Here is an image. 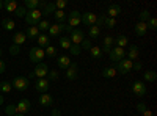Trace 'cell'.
<instances>
[{"mask_svg":"<svg viewBox=\"0 0 157 116\" xmlns=\"http://www.w3.org/2000/svg\"><path fill=\"white\" fill-rule=\"evenodd\" d=\"M41 17H43L41 11H39V9H32V11L27 13V16H25V22H27L30 27H36L38 22L41 21Z\"/></svg>","mask_w":157,"mask_h":116,"instance_id":"obj_1","label":"cell"},{"mask_svg":"<svg viewBox=\"0 0 157 116\" xmlns=\"http://www.w3.org/2000/svg\"><path fill=\"white\" fill-rule=\"evenodd\" d=\"M44 57H46V54H44V49L38 47V46L30 49V54H29L30 61H33V63H43Z\"/></svg>","mask_w":157,"mask_h":116,"instance_id":"obj_2","label":"cell"},{"mask_svg":"<svg viewBox=\"0 0 157 116\" xmlns=\"http://www.w3.org/2000/svg\"><path fill=\"white\" fill-rule=\"evenodd\" d=\"M132 68H134V61H130L129 58L126 60H121L120 63H116V72H120V74H129L130 71H132Z\"/></svg>","mask_w":157,"mask_h":116,"instance_id":"obj_3","label":"cell"},{"mask_svg":"<svg viewBox=\"0 0 157 116\" xmlns=\"http://www.w3.org/2000/svg\"><path fill=\"white\" fill-rule=\"evenodd\" d=\"M47 74H49L47 64H46V63H38L36 68H35V71L30 74V77H32V79H33V77H38V79H46Z\"/></svg>","mask_w":157,"mask_h":116,"instance_id":"obj_4","label":"cell"},{"mask_svg":"<svg viewBox=\"0 0 157 116\" xmlns=\"http://www.w3.org/2000/svg\"><path fill=\"white\" fill-rule=\"evenodd\" d=\"M80 17H82V14H80V11H77V9H74V11H71L69 13V16H68V21H69V27L74 30L75 27H77V25H80Z\"/></svg>","mask_w":157,"mask_h":116,"instance_id":"obj_5","label":"cell"},{"mask_svg":"<svg viewBox=\"0 0 157 116\" xmlns=\"http://www.w3.org/2000/svg\"><path fill=\"white\" fill-rule=\"evenodd\" d=\"M69 39H71V44H75V46H80V43L85 39V33L80 30V28H74L71 32V36H69Z\"/></svg>","mask_w":157,"mask_h":116,"instance_id":"obj_6","label":"cell"},{"mask_svg":"<svg viewBox=\"0 0 157 116\" xmlns=\"http://www.w3.org/2000/svg\"><path fill=\"white\" fill-rule=\"evenodd\" d=\"M110 60L112 61H115V63H120L121 60H124V57H126V50L124 49H121V47H115V49H112L110 50Z\"/></svg>","mask_w":157,"mask_h":116,"instance_id":"obj_7","label":"cell"},{"mask_svg":"<svg viewBox=\"0 0 157 116\" xmlns=\"http://www.w3.org/2000/svg\"><path fill=\"white\" fill-rule=\"evenodd\" d=\"M146 83L145 82H134L132 83V93L137 96V97H143L146 94Z\"/></svg>","mask_w":157,"mask_h":116,"instance_id":"obj_8","label":"cell"},{"mask_svg":"<svg viewBox=\"0 0 157 116\" xmlns=\"http://www.w3.org/2000/svg\"><path fill=\"white\" fill-rule=\"evenodd\" d=\"M13 88H16L17 91H25L29 88V79H25V77H14Z\"/></svg>","mask_w":157,"mask_h":116,"instance_id":"obj_9","label":"cell"},{"mask_svg":"<svg viewBox=\"0 0 157 116\" xmlns=\"http://www.w3.org/2000/svg\"><path fill=\"white\" fill-rule=\"evenodd\" d=\"M64 28V25L63 24H50V27H49V38H60V33L63 32Z\"/></svg>","mask_w":157,"mask_h":116,"instance_id":"obj_10","label":"cell"},{"mask_svg":"<svg viewBox=\"0 0 157 116\" xmlns=\"http://www.w3.org/2000/svg\"><path fill=\"white\" fill-rule=\"evenodd\" d=\"M80 21L85 24V25H96V21H98V16L94 14V13H90V11H86V13H83L82 14V17H80Z\"/></svg>","mask_w":157,"mask_h":116,"instance_id":"obj_11","label":"cell"},{"mask_svg":"<svg viewBox=\"0 0 157 116\" xmlns=\"http://www.w3.org/2000/svg\"><path fill=\"white\" fill-rule=\"evenodd\" d=\"M30 108H32V104H30V100H29V99H22V100H19V104L16 105V111H17L19 114L27 113Z\"/></svg>","mask_w":157,"mask_h":116,"instance_id":"obj_12","label":"cell"},{"mask_svg":"<svg viewBox=\"0 0 157 116\" xmlns=\"http://www.w3.org/2000/svg\"><path fill=\"white\" fill-rule=\"evenodd\" d=\"M57 64H58L60 69H68L71 66V58L68 55H61V57L57 58Z\"/></svg>","mask_w":157,"mask_h":116,"instance_id":"obj_13","label":"cell"},{"mask_svg":"<svg viewBox=\"0 0 157 116\" xmlns=\"http://www.w3.org/2000/svg\"><path fill=\"white\" fill-rule=\"evenodd\" d=\"M77 74H78L77 64H75V63H71V66L66 69V79H68V80H75V79H77Z\"/></svg>","mask_w":157,"mask_h":116,"instance_id":"obj_14","label":"cell"},{"mask_svg":"<svg viewBox=\"0 0 157 116\" xmlns=\"http://www.w3.org/2000/svg\"><path fill=\"white\" fill-rule=\"evenodd\" d=\"M35 88L38 89L39 93H47V89H49V80L47 79H39L38 82H36V85H35Z\"/></svg>","mask_w":157,"mask_h":116,"instance_id":"obj_15","label":"cell"},{"mask_svg":"<svg viewBox=\"0 0 157 116\" xmlns=\"http://www.w3.org/2000/svg\"><path fill=\"white\" fill-rule=\"evenodd\" d=\"M36 41H38V47H41V49L50 46V38L47 35H44V33H39V36L36 38Z\"/></svg>","mask_w":157,"mask_h":116,"instance_id":"obj_16","label":"cell"},{"mask_svg":"<svg viewBox=\"0 0 157 116\" xmlns=\"http://www.w3.org/2000/svg\"><path fill=\"white\" fill-rule=\"evenodd\" d=\"M46 3L44 2H39V0H27L25 2V8H27V11H32V9H38L39 6H44Z\"/></svg>","mask_w":157,"mask_h":116,"instance_id":"obj_17","label":"cell"},{"mask_svg":"<svg viewBox=\"0 0 157 116\" xmlns=\"http://www.w3.org/2000/svg\"><path fill=\"white\" fill-rule=\"evenodd\" d=\"M39 104H41L43 107H50L52 104H54V97H52L50 94L44 93L41 94V97H39Z\"/></svg>","mask_w":157,"mask_h":116,"instance_id":"obj_18","label":"cell"},{"mask_svg":"<svg viewBox=\"0 0 157 116\" xmlns=\"http://www.w3.org/2000/svg\"><path fill=\"white\" fill-rule=\"evenodd\" d=\"M146 32H148V25H146V22H137L135 24V33L138 35V36H145L146 35Z\"/></svg>","mask_w":157,"mask_h":116,"instance_id":"obj_19","label":"cell"},{"mask_svg":"<svg viewBox=\"0 0 157 116\" xmlns=\"http://www.w3.org/2000/svg\"><path fill=\"white\" fill-rule=\"evenodd\" d=\"M17 2H14V0H5L3 2V8L8 11V13H14L17 9Z\"/></svg>","mask_w":157,"mask_h":116,"instance_id":"obj_20","label":"cell"},{"mask_svg":"<svg viewBox=\"0 0 157 116\" xmlns=\"http://www.w3.org/2000/svg\"><path fill=\"white\" fill-rule=\"evenodd\" d=\"M25 41H27V36H25V33H22V32H19V33H16L14 36H13V43H14L16 46H22Z\"/></svg>","mask_w":157,"mask_h":116,"instance_id":"obj_21","label":"cell"},{"mask_svg":"<svg viewBox=\"0 0 157 116\" xmlns=\"http://www.w3.org/2000/svg\"><path fill=\"white\" fill-rule=\"evenodd\" d=\"M107 13H109V17H116L118 14H121V6L120 5H110L109 6V9H107Z\"/></svg>","mask_w":157,"mask_h":116,"instance_id":"obj_22","label":"cell"},{"mask_svg":"<svg viewBox=\"0 0 157 116\" xmlns=\"http://www.w3.org/2000/svg\"><path fill=\"white\" fill-rule=\"evenodd\" d=\"M2 27H3V30H6V32H13L14 30V27H16V24H14V21L13 19H3L2 21Z\"/></svg>","mask_w":157,"mask_h":116,"instance_id":"obj_23","label":"cell"},{"mask_svg":"<svg viewBox=\"0 0 157 116\" xmlns=\"http://www.w3.org/2000/svg\"><path fill=\"white\" fill-rule=\"evenodd\" d=\"M58 39H60V47H61V49H64V50H69V49H71L72 44H71L69 36H60Z\"/></svg>","mask_w":157,"mask_h":116,"instance_id":"obj_24","label":"cell"},{"mask_svg":"<svg viewBox=\"0 0 157 116\" xmlns=\"http://www.w3.org/2000/svg\"><path fill=\"white\" fill-rule=\"evenodd\" d=\"M39 32L38 30V27H29V30H27V33H25V36L29 38V39H36V38L39 36Z\"/></svg>","mask_w":157,"mask_h":116,"instance_id":"obj_25","label":"cell"},{"mask_svg":"<svg viewBox=\"0 0 157 116\" xmlns=\"http://www.w3.org/2000/svg\"><path fill=\"white\" fill-rule=\"evenodd\" d=\"M57 11V8H55V3H46L44 6H43V14H46V16H49V14H54V13Z\"/></svg>","mask_w":157,"mask_h":116,"instance_id":"obj_26","label":"cell"},{"mask_svg":"<svg viewBox=\"0 0 157 116\" xmlns=\"http://www.w3.org/2000/svg\"><path fill=\"white\" fill-rule=\"evenodd\" d=\"M116 69L115 68H112V66H109V68H105L102 71V75L105 77V79H113V77H116Z\"/></svg>","mask_w":157,"mask_h":116,"instance_id":"obj_27","label":"cell"},{"mask_svg":"<svg viewBox=\"0 0 157 116\" xmlns=\"http://www.w3.org/2000/svg\"><path fill=\"white\" fill-rule=\"evenodd\" d=\"M138 54H140V50H138V47L137 46H130V49H129V60L130 61H134V60H137L138 58Z\"/></svg>","mask_w":157,"mask_h":116,"instance_id":"obj_28","label":"cell"},{"mask_svg":"<svg viewBox=\"0 0 157 116\" xmlns=\"http://www.w3.org/2000/svg\"><path fill=\"white\" fill-rule=\"evenodd\" d=\"M115 43H116V47H121V49H124V47L129 44V41H127V36H124V35L118 36Z\"/></svg>","mask_w":157,"mask_h":116,"instance_id":"obj_29","label":"cell"},{"mask_svg":"<svg viewBox=\"0 0 157 116\" xmlns=\"http://www.w3.org/2000/svg\"><path fill=\"white\" fill-rule=\"evenodd\" d=\"M36 27H38L39 32H46V30H49V27H50V22H49L47 19H41V21L38 22Z\"/></svg>","mask_w":157,"mask_h":116,"instance_id":"obj_30","label":"cell"},{"mask_svg":"<svg viewBox=\"0 0 157 116\" xmlns=\"http://www.w3.org/2000/svg\"><path fill=\"white\" fill-rule=\"evenodd\" d=\"M90 54H91V57L93 58H96V60H101L102 58V50H101V47H91L90 49Z\"/></svg>","mask_w":157,"mask_h":116,"instance_id":"obj_31","label":"cell"},{"mask_svg":"<svg viewBox=\"0 0 157 116\" xmlns=\"http://www.w3.org/2000/svg\"><path fill=\"white\" fill-rule=\"evenodd\" d=\"M143 79H145V82H154L157 79V74L154 71H146L143 74Z\"/></svg>","mask_w":157,"mask_h":116,"instance_id":"obj_32","label":"cell"},{"mask_svg":"<svg viewBox=\"0 0 157 116\" xmlns=\"http://www.w3.org/2000/svg\"><path fill=\"white\" fill-rule=\"evenodd\" d=\"M54 16H55V19H57L58 24H63V21L66 19V13L61 11V9H57V11L54 13Z\"/></svg>","mask_w":157,"mask_h":116,"instance_id":"obj_33","label":"cell"},{"mask_svg":"<svg viewBox=\"0 0 157 116\" xmlns=\"http://www.w3.org/2000/svg\"><path fill=\"white\" fill-rule=\"evenodd\" d=\"M99 35H101V28L96 27V25H91V27H90V38H91V39L98 38Z\"/></svg>","mask_w":157,"mask_h":116,"instance_id":"obj_34","label":"cell"},{"mask_svg":"<svg viewBox=\"0 0 157 116\" xmlns=\"http://www.w3.org/2000/svg\"><path fill=\"white\" fill-rule=\"evenodd\" d=\"M44 54H46L47 57H50V58L55 57V55H57V47H55V46H47L46 50H44Z\"/></svg>","mask_w":157,"mask_h":116,"instance_id":"obj_35","label":"cell"},{"mask_svg":"<svg viewBox=\"0 0 157 116\" xmlns=\"http://www.w3.org/2000/svg\"><path fill=\"white\" fill-rule=\"evenodd\" d=\"M149 19H151V13L148 9H143L140 13V22H148Z\"/></svg>","mask_w":157,"mask_h":116,"instance_id":"obj_36","label":"cell"},{"mask_svg":"<svg viewBox=\"0 0 157 116\" xmlns=\"http://www.w3.org/2000/svg\"><path fill=\"white\" fill-rule=\"evenodd\" d=\"M27 8H25V6H17V9L14 11V14L17 16V17H25V16H27Z\"/></svg>","mask_w":157,"mask_h":116,"instance_id":"obj_37","label":"cell"},{"mask_svg":"<svg viewBox=\"0 0 157 116\" xmlns=\"http://www.w3.org/2000/svg\"><path fill=\"white\" fill-rule=\"evenodd\" d=\"M0 89H2V91L3 93H10L11 91V89H13V85L10 83V82H2V83H0Z\"/></svg>","mask_w":157,"mask_h":116,"instance_id":"obj_38","label":"cell"},{"mask_svg":"<svg viewBox=\"0 0 157 116\" xmlns=\"http://www.w3.org/2000/svg\"><path fill=\"white\" fill-rule=\"evenodd\" d=\"M5 113H6L8 116H14V114L17 113V111H16V105H14V104H10V105H6Z\"/></svg>","mask_w":157,"mask_h":116,"instance_id":"obj_39","label":"cell"},{"mask_svg":"<svg viewBox=\"0 0 157 116\" xmlns=\"http://www.w3.org/2000/svg\"><path fill=\"white\" fill-rule=\"evenodd\" d=\"M115 25H116V19H113V17H105L104 27H107V28H113Z\"/></svg>","mask_w":157,"mask_h":116,"instance_id":"obj_40","label":"cell"},{"mask_svg":"<svg viewBox=\"0 0 157 116\" xmlns=\"http://www.w3.org/2000/svg\"><path fill=\"white\" fill-rule=\"evenodd\" d=\"M113 43H115V39L112 36H105V38H104V47H105V49H112Z\"/></svg>","mask_w":157,"mask_h":116,"instance_id":"obj_41","label":"cell"},{"mask_svg":"<svg viewBox=\"0 0 157 116\" xmlns=\"http://www.w3.org/2000/svg\"><path fill=\"white\" fill-rule=\"evenodd\" d=\"M55 3V8L57 9H64V8H66V5H68V2H66V0H57V2H54Z\"/></svg>","mask_w":157,"mask_h":116,"instance_id":"obj_42","label":"cell"},{"mask_svg":"<svg viewBox=\"0 0 157 116\" xmlns=\"http://www.w3.org/2000/svg\"><path fill=\"white\" fill-rule=\"evenodd\" d=\"M91 47H93V46H91V41H90V39H83V41L80 43V49H82V50H90Z\"/></svg>","mask_w":157,"mask_h":116,"instance_id":"obj_43","label":"cell"},{"mask_svg":"<svg viewBox=\"0 0 157 116\" xmlns=\"http://www.w3.org/2000/svg\"><path fill=\"white\" fill-rule=\"evenodd\" d=\"M80 46H75V44H72L71 46V49H69V52L72 54V55H80Z\"/></svg>","mask_w":157,"mask_h":116,"instance_id":"obj_44","label":"cell"},{"mask_svg":"<svg viewBox=\"0 0 157 116\" xmlns=\"http://www.w3.org/2000/svg\"><path fill=\"white\" fill-rule=\"evenodd\" d=\"M146 25H148L151 30H155V28H157V19H155V17H151L149 22H146Z\"/></svg>","mask_w":157,"mask_h":116,"instance_id":"obj_45","label":"cell"},{"mask_svg":"<svg viewBox=\"0 0 157 116\" xmlns=\"http://www.w3.org/2000/svg\"><path fill=\"white\" fill-rule=\"evenodd\" d=\"M21 52V46H16V44H13L11 47H10V54L11 55H17Z\"/></svg>","mask_w":157,"mask_h":116,"instance_id":"obj_46","label":"cell"},{"mask_svg":"<svg viewBox=\"0 0 157 116\" xmlns=\"http://www.w3.org/2000/svg\"><path fill=\"white\" fill-rule=\"evenodd\" d=\"M57 79H58V71H49L47 80H57Z\"/></svg>","mask_w":157,"mask_h":116,"instance_id":"obj_47","label":"cell"},{"mask_svg":"<svg viewBox=\"0 0 157 116\" xmlns=\"http://www.w3.org/2000/svg\"><path fill=\"white\" fill-rule=\"evenodd\" d=\"M145 110H148V108H146V104H145V102H140V104L137 105V111H138V113H143Z\"/></svg>","mask_w":157,"mask_h":116,"instance_id":"obj_48","label":"cell"},{"mask_svg":"<svg viewBox=\"0 0 157 116\" xmlns=\"http://www.w3.org/2000/svg\"><path fill=\"white\" fill-rule=\"evenodd\" d=\"M105 17H107V16H99L98 21H96V27L101 28V25H104V22H105Z\"/></svg>","mask_w":157,"mask_h":116,"instance_id":"obj_49","label":"cell"},{"mask_svg":"<svg viewBox=\"0 0 157 116\" xmlns=\"http://www.w3.org/2000/svg\"><path fill=\"white\" fill-rule=\"evenodd\" d=\"M50 114H52V116H61V111L55 108V110H52V113H50Z\"/></svg>","mask_w":157,"mask_h":116,"instance_id":"obj_50","label":"cell"},{"mask_svg":"<svg viewBox=\"0 0 157 116\" xmlns=\"http://www.w3.org/2000/svg\"><path fill=\"white\" fill-rule=\"evenodd\" d=\"M3 72H5V63L0 60V74H3Z\"/></svg>","mask_w":157,"mask_h":116,"instance_id":"obj_51","label":"cell"},{"mask_svg":"<svg viewBox=\"0 0 157 116\" xmlns=\"http://www.w3.org/2000/svg\"><path fill=\"white\" fill-rule=\"evenodd\" d=\"M141 114H143V116H154V114H152V111H151V110H145V111H143V113H141Z\"/></svg>","mask_w":157,"mask_h":116,"instance_id":"obj_52","label":"cell"},{"mask_svg":"<svg viewBox=\"0 0 157 116\" xmlns=\"http://www.w3.org/2000/svg\"><path fill=\"white\" fill-rule=\"evenodd\" d=\"M134 66H135V69H137V71H140V69H141V63H135Z\"/></svg>","mask_w":157,"mask_h":116,"instance_id":"obj_53","label":"cell"},{"mask_svg":"<svg viewBox=\"0 0 157 116\" xmlns=\"http://www.w3.org/2000/svg\"><path fill=\"white\" fill-rule=\"evenodd\" d=\"M3 100H5V99H3V96H2V94H0V105H2V104H3Z\"/></svg>","mask_w":157,"mask_h":116,"instance_id":"obj_54","label":"cell"},{"mask_svg":"<svg viewBox=\"0 0 157 116\" xmlns=\"http://www.w3.org/2000/svg\"><path fill=\"white\" fill-rule=\"evenodd\" d=\"M3 8V2H2V0H0V9H2Z\"/></svg>","mask_w":157,"mask_h":116,"instance_id":"obj_55","label":"cell"},{"mask_svg":"<svg viewBox=\"0 0 157 116\" xmlns=\"http://www.w3.org/2000/svg\"><path fill=\"white\" fill-rule=\"evenodd\" d=\"M14 116H24V114H19V113H16V114H14Z\"/></svg>","mask_w":157,"mask_h":116,"instance_id":"obj_56","label":"cell"},{"mask_svg":"<svg viewBox=\"0 0 157 116\" xmlns=\"http://www.w3.org/2000/svg\"><path fill=\"white\" fill-rule=\"evenodd\" d=\"M0 57H2V49H0Z\"/></svg>","mask_w":157,"mask_h":116,"instance_id":"obj_57","label":"cell"}]
</instances>
